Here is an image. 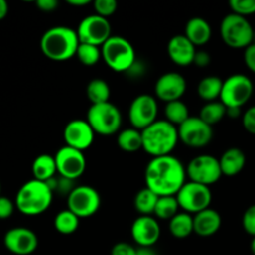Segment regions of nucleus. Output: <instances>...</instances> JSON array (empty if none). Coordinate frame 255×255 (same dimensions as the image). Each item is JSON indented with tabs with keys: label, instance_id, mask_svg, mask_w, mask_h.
<instances>
[{
	"label": "nucleus",
	"instance_id": "1",
	"mask_svg": "<svg viewBox=\"0 0 255 255\" xmlns=\"http://www.w3.org/2000/svg\"><path fill=\"white\" fill-rule=\"evenodd\" d=\"M186 179V167L172 154L152 158L144 171L146 187L158 197L177 196Z\"/></svg>",
	"mask_w": 255,
	"mask_h": 255
},
{
	"label": "nucleus",
	"instance_id": "2",
	"mask_svg": "<svg viewBox=\"0 0 255 255\" xmlns=\"http://www.w3.org/2000/svg\"><path fill=\"white\" fill-rule=\"evenodd\" d=\"M80 40L76 30L67 26H54L44 32L40 47L45 56L56 62L67 61L76 56Z\"/></svg>",
	"mask_w": 255,
	"mask_h": 255
},
{
	"label": "nucleus",
	"instance_id": "3",
	"mask_svg": "<svg viewBox=\"0 0 255 255\" xmlns=\"http://www.w3.org/2000/svg\"><path fill=\"white\" fill-rule=\"evenodd\" d=\"M141 132L142 149L152 158L169 156L179 141L178 128L167 120H157Z\"/></svg>",
	"mask_w": 255,
	"mask_h": 255
},
{
	"label": "nucleus",
	"instance_id": "4",
	"mask_svg": "<svg viewBox=\"0 0 255 255\" xmlns=\"http://www.w3.org/2000/svg\"><path fill=\"white\" fill-rule=\"evenodd\" d=\"M52 199L54 193L46 182L31 179L22 184L17 191L15 206L25 216H39L50 208Z\"/></svg>",
	"mask_w": 255,
	"mask_h": 255
},
{
	"label": "nucleus",
	"instance_id": "5",
	"mask_svg": "<svg viewBox=\"0 0 255 255\" xmlns=\"http://www.w3.org/2000/svg\"><path fill=\"white\" fill-rule=\"evenodd\" d=\"M102 60L115 72H128L136 62V52L127 39L111 36L101 46Z\"/></svg>",
	"mask_w": 255,
	"mask_h": 255
},
{
	"label": "nucleus",
	"instance_id": "6",
	"mask_svg": "<svg viewBox=\"0 0 255 255\" xmlns=\"http://www.w3.org/2000/svg\"><path fill=\"white\" fill-rule=\"evenodd\" d=\"M254 29L244 16L231 12L221 22V36L232 49H247L254 42Z\"/></svg>",
	"mask_w": 255,
	"mask_h": 255
},
{
	"label": "nucleus",
	"instance_id": "7",
	"mask_svg": "<svg viewBox=\"0 0 255 255\" xmlns=\"http://www.w3.org/2000/svg\"><path fill=\"white\" fill-rule=\"evenodd\" d=\"M86 121L92 127L95 133L112 136L121 128L122 115L116 105L112 102H105L90 106Z\"/></svg>",
	"mask_w": 255,
	"mask_h": 255
},
{
	"label": "nucleus",
	"instance_id": "8",
	"mask_svg": "<svg viewBox=\"0 0 255 255\" xmlns=\"http://www.w3.org/2000/svg\"><path fill=\"white\" fill-rule=\"evenodd\" d=\"M254 85L247 75L234 74L223 81L219 101L227 109H242L251 100Z\"/></svg>",
	"mask_w": 255,
	"mask_h": 255
},
{
	"label": "nucleus",
	"instance_id": "9",
	"mask_svg": "<svg viewBox=\"0 0 255 255\" xmlns=\"http://www.w3.org/2000/svg\"><path fill=\"white\" fill-rule=\"evenodd\" d=\"M186 171L189 181L207 187L217 183L223 176L219 159L211 154H199L192 158Z\"/></svg>",
	"mask_w": 255,
	"mask_h": 255
},
{
	"label": "nucleus",
	"instance_id": "10",
	"mask_svg": "<svg viewBox=\"0 0 255 255\" xmlns=\"http://www.w3.org/2000/svg\"><path fill=\"white\" fill-rule=\"evenodd\" d=\"M176 198L182 211L189 214H197L209 208L213 196L209 187L188 181L177 193Z\"/></svg>",
	"mask_w": 255,
	"mask_h": 255
},
{
	"label": "nucleus",
	"instance_id": "11",
	"mask_svg": "<svg viewBox=\"0 0 255 255\" xmlns=\"http://www.w3.org/2000/svg\"><path fill=\"white\" fill-rule=\"evenodd\" d=\"M76 32L81 44H90L99 47L112 36L109 19L96 14L84 17L77 26Z\"/></svg>",
	"mask_w": 255,
	"mask_h": 255
},
{
	"label": "nucleus",
	"instance_id": "12",
	"mask_svg": "<svg viewBox=\"0 0 255 255\" xmlns=\"http://www.w3.org/2000/svg\"><path fill=\"white\" fill-rule=\"evenodd\" d=\"M101 207V196L90 186H77L67 197V209L80 219L89 218L96 214Z\"/></svg>",
	"mask_w": 255,
	"mask_h": 255
},
{
	"label": "nucleus",
	"instance_id": "13",
	"mask_svg": "<svg viewBox=\"0 0 255 255\" xmlns=\"http://www.w3.org/2000/svg\"><path fill=\"white\" fill-rule=\"evenodd\" d=\"M157 115H158V104L156 97L151 95H138L129 105V122L132 127L138 131H143L153 122H156Z\"/></svg>",
	"mask_w": 255,
	"mask_h": 255
},
{
	"label": "nucleus",
	"instance_id": "14",
	"mask_svg": "<svg viewBox=\"0 0 255 255\" xmlns=\"http://www.w3.org/2000/svg\"><path fill=\"white\" fill-rule=\"evenodd\" d=\"M179 141L192 148H202L211 143L213 138L212 126L202 121L199 117L191 116L178 127Z\"/></svg>",
	"mask_w": 255,
	"mask_h": 255
},
{
	"label": "nucleus",
	"instance_id": "15",
	"mask_svg": "<svg viewBox=\"0 0 255 255\" xmlns=\"http://www.w3.org/2000/svg\"><path fill=\"white\" fill-rule=\"evenodd\" d=\"M57 174L75 181L84 174L86 169V158L84 152L69 146H64L55 154Z\"/></svg>",
	"mask_w": 255,
	"mask_h": 255
},
{
	"label": "nucleus",
	"instance_id": "16",
	"mask_svg": "<svg viewBox=\"0 0 255 255\" xmlns=\"http://www.w3.org/2000/svg\"><path fill=\"white\" fill-rule=\"evenodd\" d=\"M4 246L12 254L29 255L36 251L39 239L31 229L16 227L6 232L4 237Z\"/></svg>",
	"mask_w": 255,
	"mask_h": 255
},
{
	"label": "nucleus",
	"instance_id": "17",
	"mask_svg": "<svg viewBox=\"0 0 255 255\" xmlns=\"http://www.w3.org/2000/svg\"><path fill=\"white\" fill-rule=\"evenodd\" d=\"M95 134L86 120H72L64 128L65 146L84 152L94 143Z\"/></svg>",
	"mask_w": 255,
	"mask_h": 255
},
{
	"label": "nucleus",
	"instance_id": "18",
	"mask_svg": "<svg viewBox=\"0 0 255 255\" xmlns=\"http://www.w3.org/2000/svg\"><path fill=\"white\" fill-rule=\"evenodd\" d=\"M131 236L138 247L152 248L161 237V226L152 216H139L131 227Z\"/></svg>",
	"mask_w": 255,
	"mask_h": 255
},
{
	"label": "nucleus",
	"instance_id": "19",
	"mask_svg": "<svg viewBox=\"0 0 255 255\" xmlns=\"http://www.w3.org/2000/svg\"><path fill=\"white\" fill-rule=\"evenodd\" d=\"M187 90V81L178 72H167L163 74L154 85L156 99L168 102L178 101L182 99Z\"/></svg>",
	"mask_w": 255,
	"mask_h": 255
},
{
	"label": "nucleus",
	"instance_id": "20",
	"mask_svg": "<svg viewBox=\"0 0 255 255\" xmlns=\"http://www.w3.org/2000/svg\"><path fill=\"white\" fill-rule=\"evenodd\" d=\"M167 52L172 62L178 66L186 67L193 64L197 54L196 46L183 35H176L167 45Z\"/></svg>",
	"mask_w": 255,
	"mask_h": 255
},
{
	"label": "nucleus",
	"instance_id": "21",
	"mask_svg": "<svg viewBox=\"0 0 255 255\" xmlns=\"http://www.w3.org/2000/svg\"><path fill=\"white\" fill-rule=\"evenodd\" d=\"M222 217L216 209H212L211 207L199 213L194 214L193 217V227L194 233L199 237H211L216 234L221 229Z\"/></svg>",
	"mask_w": 255,
	"mask_h": 255
},
{
	"label": "nucleus",
	"instance_id": "22",
	"mask_svg": "<svg viewBox=\"0 0 255 255\" xmlns=\"http://www.w3.org/2000/svg\"><path fill=\"white\" fill-rule=\"evenodd\" d=\"M184 36L194 45V46H203L208 44L212 37V27L209 22L203 17H192L187 21L184 29Z\"/></svg>",
	"mask_w": 255,
	"mask_h": 255
},
{
	"label": "nucleus",
	"instance_id": "23",
	"mask_svg": "<svg viewBox=\"0 0 255 255\" xmlns=\"http://www.w3.org/2000/svg\"><path fill=\"white\" fill-rule=\"evenodd\" d=\"M246 154L238 147L228 148L219 158L222 174L227 177H234L241 173L246 167Z\"/></svg>",
	"mask_w": 255,
	"mask_h": 255
},
{
	"label": "nucleus",
	"instance_id": "24",
	"mask_svg": "<svg viewBox=\"0 0 255 255\" xmlns=\"http://www.w3.org/2000/svg\"><path fill=\"white\" fill-rule=\"evenodd\" d=\"M32 176L34 179L40 182H47L49 179L54 178L57 173L56 161L55 156L50 154H40L32 162Z\"/></svg>",
	"mask_w": 255,
	"mask_h": 255
},
{
	"label": "nucleus",
	"instance_id": "25",
	"mask_svg": "<svg viewBox=\"0 0 255 255\" xmlns=\"http://www.w3.org/2000/svg\"><path fill=\"white\" fill-rule=\"evenodd\" d=\"M223 80L218 76H206L199 81L197 92L203 101L213 102L221 99Z\"/></svg>",
	"mask_w": 255,
	"mask_h": 255
},
{
	"label": "nucleus",
	"instance_id": "26",
	"mask_svg": "<svg viewBox=\"0 0 255 255\" xmlns=\"http://www.w3.org/2000/svg\"><path fill=\"white\" fill-rule=\"evenodd\" d=\"M169 232L177 239H184L194 233L193 217L186 212H179L169 221Z\"/></svg>",
	"mask_w": 255,
	"mask_h": 255
},
{
	"label": "nucleus",
	"instance_id": "27",
	"mask_svg": "<svg viewBox=\"0 0 255 255\" xmlns=\"http://www.w3.org/2000/svg\"><path fill=\"white\" fill-rule=\"evenodd\" d=\"M117 144L120 148L127 153H134V152L139 151L143 147L142 143V132L138 129L133 128H126L122 129L117 136Z\"/></svg>",
	"mask_w": 255,
	"mask_h": 255
},
{
	"label": "nucleus",
	"instance_id": "28",
	"mask_svg": "<svg viewBox=\"0 0 255 255\" xmlns=\"http://www.w3.org/2000/svg\"><path fill=\"white\" fill-rule=\"evenodd\" d=\"M86 95L91 105L105 104V102H110L111 89L105 80L94 79L87 84Z\"/></svg>",
	"mask_w": 255,
	"mask_h": 255
},
{
	"label": "nucleus",
	"instance_id": "29",
	"mask_svg": "<svg viewBox=\"0 0 255 255\" xmlns=\"http://www.w3.org/2000/svg\"><path fill=\"white\" fill-rule=\"evenodd\" d=\"M158 198L159 197L154 192L144 187L141 191L137 192L136 197H134V209L141 216H152L154 213V208H156Z\"/></svg>",
	"mask_w": 255,
	"mask_h": 255
},
{
	"label": "nucleus",
	"instance_id": "30",
	"mask_svg": "<svg viewBox=\"0 0 255 255\" xmlns=\"http://www.w3.org/2000/svg\"><path fill=\"white\" fill-rule=\"evenodd\" d=\"M80 218L70 209L59 212L54 219V227L56 232L64 236H70L79 229Z\"/></svg>",
	"mask_w": 255,
	"mask_h": 255
},
{
	"label": "nucleus",
	"instance_id": "31",
	"mask_svg": "<svg viewBox=\"0 0 255 255\" xmlns=\"http://www.w3.org/2000/svg\"><path fill=\"white\" fill-rule=\"evenodd\" d=\"M164 116H166L167 121L173 125V126H176L177 128L191 117L189 116L188 106L183 101H181V100L166 104Z\"/></svg>",
	"mask_w": 255,
	"mask_h": 255
},
{
	"label": "nucleus",
	"instance_id": "32",
	"mask_svg": "<svg viewBox=\"0 0 255 255\" xmlns=\"http://www.w3.org/2000/svg\"><path fill=\"white\" fill-rule=\"evenodd\" d=\"M227 116V107L221 101L207 102L199 112V119L209 126H214Z\"/></svg>",
	"mask_w": 255,
	"mask_h": 255
},
{
	"label": "nucleus",
	"instance_id": "33",
	"mask_svg": "<svg viewBox=\"0 0 255 255\" xmlns=\"http://www.w3.org/2000/svg\"><path fill=\"white\" fill-rule=\"evenodd\" d=\"M178 209L181 208H179L176 196L159 197L153 214L156 216V218L162 219V221H171L177 213H179Z\"/></svg>",
	"mask_w": 255,
	"mask_h": 255
},
{
	"label": "nucleus",
	"instance_id": "34",
	"mask_svg": "<svg viewBox=\"0 0 255 255\" xmlns=\"http://www.w3.org/2000/svg\"><path fill=\"white\" fill-rule=\"evenodd\" d=\"M76 57L85 66H94L102 59L101 47L80 42L79 49H77L76 52Z\"/></svg>",
	"mask_w": 255,
	"mask_h": 255
},
{
	"label": "nucleus",
	"instance_id": "35",
	"mask_svg": "<svg viewBox=\"0 0 255 255\" xmlns=\"http://www.w3.org/2000/svg\"><path fill=\"white\" fill-rule=\"evenodd\" d=\"M47 186L50 187V189L52 191V193H57L62 197H69L71 194V192L76 188L77 186H75V181L69 178H65V177H56L55 176L54 178L49 179L46 182Z\"/></svg>",
	"mask_w": 255,
	"mask_h": 255
},
{
	"label": "nucleus",
	"instance_id": "36",
	"mask_svg": "<svg viewBox=\"0 0 255 255\" xmlns=\"http://www.w3.org/2000/svg\"><path fill=\"white\" fill-rule=\"evenodd\" d=\"M233 14L246 17L247 15L255 14V0H231L229 1Z\"/></svg>",
	"mask_w": 255,
	"mask_h": 255
},
{
	"label": "nucleus",
	"instance_id": "37",
	"mask_svg": "<svg viewBox=\"0 0 255 255\" xmlns=\"http://www.w3.org/2000/svg\"><path fill=\"white\" fill-rule=\"evenodd\" d=\"M94 9L95 14L107 19V17L116 12L117 1L116 0H95Z\"/></svg>",
	"mask_w": 255,
	"mask_h": 255
},
{
	"label": "nucleus",
	"instance_id": "38",
	"mask_svg": "<svg viewBox=\"0 0 255 255\" xmlns=\"http://www.w3.org/2000/svg\"><path fill=\"white\" fill-rule=\"evenodd\" d=\"M242 224H243V229L249 236L255 237V204L246 209L243 219H242Z\"/></svg>",
	"mask_w": 255,
	"mask_h": 255
},
{
	"label": "nucleus",
	"instance_id": "39",
	"mask_svg": "<svg viewBox=\"0 0 255 255\" xmlns=\"http://www.w3.org/2000/svg\"><path fill=\"white\" fill-rule=\"evenodd\" d=\"M242 124L244 129L249 133L255 134V106L249 107L242 116Z\"/></svg>",
	"mask_w": 255,
	"mask_h": 255
},
{
	"label": "nucleus",
	"instance_id": "40",
	"mask_svg": "<svg viewBox=\"0 0 255 255\" xmlns=\"http://www.w3.org/2000/svg\"><path fill=\"white\" fill-rule=\"evenodd\" d=\"M16 208L14 202L10 198L0 196V219H7L12 216L14 209Z\"/></svg>",
	"mask_w": 255,
	"mask_h": 255
},
{
	"label": "nucleus",
	"instance_id": "41",
	"mask_svg": "<svg viewBox=\"0 0 255 255\" xmlns=\"http://www.w3.org/2000/svg\"><path fill=\"white\" fill-rule=\"evenodd\" d=\"M137 248L126 242H120L115 244L111 249V255H136Z\"/></svg>",
	"mask_w": 255,
	"mask_h": 255
},
{
	"label": "nucleus",
	"instance_id": "42",
	"mask_svg": "<svg viewBox=\"0 0 255 255\" xmlns=\"http://www.w3.org/2000/svg\"><path fill=\"white\" fill-rule=\"evenodd\" d=\"M244 62L246 66L255 74V42L244 49Z\"/></svg>",
	"mask_w": 255,
	"mask_h": 255
},
{
	"label": "nucleus",
	"instance_id": "43",
	"mask_svg": "<svg viewBox=\"0 0 255 255\" xmlns=\"http://www.w3.org/2000/svg\"><path fill=\"white\" fill-rule=\"evenodd\" d=\"M36 6L39 7L41 11L44 12H51L56 10L59 6V1L57 0H37Z\"/></svg>",
	"mask_w": 255,
	"mask_h": 255
},
{
	"label": "nucleus",
	"instance_id": "44",
	"mask_svg": "<svg viewBox=\"0 0 255 255\" xmlns=\"http://www.w3.org/2000/svg\"><path fill=\"white\" fill-rule=\"evenodd\" d=\"M211 62V55L207 51H197L196 56H194L193 64L197 65L198 67H206L208 66Z\"/></svg>",
	"mask_w": 255,
	"mask_h": 255
},
{
	"label": "nucleus",
	"instance_id": "45",
	"mask_svg": "<svg viewBox=\"0 0 255 255\" xmlns=\"http://www.w3.org/2000/svg\"><path fill=\"white\" fill-rule=\"evenodd\" d=\"M136 255H157L153 248H146V247H138L136 251Z\"/></svg>",
	"mask_w": 255,
	"mask_h": 255
},
{
	"label": "nucleus",
	"instance_id": "46",
	"mask_svg": "<svg viewBox=\"0 0 255 255\" xmlns=\"http://www.w3.org/2000/svg\"><path fill=\"white\" fill-rule=\"evenodd\" d=\"M9 12V5L5 0H0V20L4 19Z\"/></svg>",
	"mask_w": 255,
	"mask_h": 255
},
{
	"label": "nucleus",
	"instance_id": "47",
	"mask_svg": "<svg viewBox=\"0 0 255 255\" xmlns=\"http://www.w3.org/2000/svg\"><path fill=\"white\" fill-rule=\"evenodd\" d=\"M242 115L241 109H227V116L229 119H237Z\"/></svg>",
	"mask_w": 255,
	"mask_h": 255
},
{
	"label": "nucleus",
	"instance_id": "48",
	"mask_svg": "<svg viewBox=\"0 0 255 255\" xmlns=\"http://www.w3.org/2000/svg\"><path fill=\"white\" fill-rule=\"evenodd\" d=\"M67 4L72 5V6H85V5H89V0H67Z\"/></svg>",
	"mask_w": 255,
	"mask_h": 255
},
{
	"label": "nucleus",
	"instance_id": "49",
	"mask_svg": "<svg viewBox=\"0 0 255 255\" xmlns=\"http://www.w3.org/2000/svg\"><path fill=\"white\" fill-rule=\"evenodd\" d=\"M251 251L253 255H255V237H253V239H252L251 242Z\"/></svg>",
	"mask_w": 255,
	"mask_h": 255
},
{
	"label": "nucleus",
	"instance_id": "50",
	"mask_svg": "<svg viewBox=\"0 0 255 255\" xmlns=\"http://www.w3.org/2000/svg\"><path fill=\"white\" fill-rule=\"evenodd\" d=\"M0 189H1V184H0Z\"/></svg>",
	"mask_w": 255,
	"mask_h": 255
}]
</instances>
